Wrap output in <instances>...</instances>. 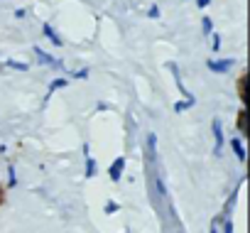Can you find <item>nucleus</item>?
Masks as SVG:
<instances>
[{"label": "nucleus", "mask_w": 250, "mask_h": 233, "mask_svg": "<svg viewBox=\"0 0 250 233\" xmlns=\"http://www.w3.org/2000/svg\"><path fill=\"white\" fill-rule=\"evenodd\" d=\"M167 69H169V74L174 76V84H177V91L182 93V101H187V103H194V106H196V98H194V93H189V88H187V86H184V81H182L179 64H177V62H167Z\"/></svg>", "instance_id": "obj_1"}, {"label": "nucleus", "mask_w": 250, "mask_h": 233, "mask_svg": "<svg viewBox=\"0 0 250 233\" xmlns=\"http://www.w3.org/2000/svg\"><path fill=\"white\" fill-rule=\"evenodd\" d=\"M245 184V174L240 177V182H238V187L226 196V204H223V211L218 213L221 218H233V211H235V204H238V196H240V187Z\"/></svg>", "instance_id": "obj_2"}, {"label": "nucleus", "mask_w": 250, "mask_h": 233, "mask_svg": "<svg viewBox=\"0 0 250 233\" xmlns=\"http://www.w3.org/2000/svg\"><path fill=\"white\" fill-rule=\"evenodd\" d=\"M233 66H235V57H226V59L211 57V59L206 62V69L213 71V74H228V71H233Z\"/></svg>", "instance_id": "obj_3"}, {"label": "nucleus", "mask_w": 250, "mask_h": 233, "mask_svg": "<svg viewBox=\"0 0 250 233\" xmlns=\"http://www.w3.org/2000/svg\"><path fill=\"white\" fill-rule=\"evenodd\" d=\"M211 133H213V157H221V155H223V143H226L221 118H213V121H211Z\"/></svg>", "instance_id": "obj_4"}, {"label": "nucleus", "mask_w": 250, "mask_h": 233, "mask_svg": "<svg viewBox=\"0 0 250 233\" xmlns=\"http://www.w3.org/2000/svg\"><path fill=\"white\" fill-rule=\"evenodd\" d=\"M145 162H147L150 169L157 165V133L145 135Z\"/></svg>", "instance_id": "obj_5"}, {"label": "nucleus", "mask_w": 250, "mask_h": 233, "mask_svg": "<svg viewBox=\"0 0 250 233\" xmlns=\"http://www.w3.org/2000/svg\"><path fill=\"white\" fill-rule=\"evenodd\" d=\"M125 165H128V160H125L123 155L115 157V160L110 162V167H108V179H110L113 184H118V182L123 179V174H125Z\"/></svg>", "instance_id": "obj_6"}, {"label": "nucleus", "mask_w": 250, "mask_h": 233, "mask_svg": "<svg viewBox=\"0 0 250 233\" xmlns=\"http://www.w3.org/2000/svg\"><path fill=\"white\" fill-rule=\"evenodd\" d=\"M228 145H230V150H233V155H235V160L240 162V165H245V160H248V150H245V143L238 138V135H233L230 140H228Z\"/></svg>", "instance_id": "obj_7"}, {"label": "nucleus", "mask_w": 250, "mask_h": 233, "mask_svg": "<svg viewBox=\"0 0 250 233\" xmlns=\"http://www.w3.org/2000/svg\"><path fill=\"white\" fill-rule=\"evenodd\" d=\"M42 35H44V37H47L57 49H59V47H64V40H62V35L57 32V27H54L52 22H44V25H42Z\"/></svg>", "instance_id": "obj_8"}, {"label": "nucleus", "mask_w": 250, "mask_h": 233, "mask_svg": "<svg viewBox=\"0 0 250 233\" xmlns=\"http://www.w3.org/2000/svg\"><path fill=\"white\" fill-rule=\"evenodd\" d=\"M32 54L37 57V64L49 66V69H52V66H54V62H57V57H54V54H49L47 49H42V47H37V44L32 47Z\"/></svg>", "instance_id": "obj_9"}, {"label": "nucleus", "mask_w": 250, "mask_h": 233, "mask_svg": "<svg viewBox=\"0 0 250 233\" xmlns=\"http://www.w3.org/2000/svg\"><path fill=\"white\" fill-rule=\"evenodd\" d=\"M66 86H69V79H66V76H57V79H52V81H49V86H47L44 103H49V98H52V93H54V91H59V88H66Z\"/></svg>", "instance_id": "obj_10"}, {"label": "nucleus", "mask_w": 250, "mask_h": 233, "mask_svg": "<svg viewBox=\"0 0 250 233\" xmlns=\"http://www.w3.org/2000/svg\"><path fill=\"white\" fill-rule=\"evenodd\" d=\"M238 138L245 143V138H248V110L245 108H240L238 110Z\"/></svg>", "instance_id": "obj_11"}, {"label": "nucleus", "mask_w": 250, "mask_h": 233, "mask_svg": "<svg viewBox=\"0 0 250 233\" xmlns=\"http://www.w3.org/2000/svg\"><path fill=\"white\" fill-rule=\"evenodd\" d=\"M64 74H69V76H66L69 81H71V79H74V81H86V79L91 76V69H88V66H81V69H76V71H64Z\"/></svg>", "instance_id": "obj_12"}, {"label": "nucleus", "mask_w": 250, "mask_h": 233, "mask_svg": "<svg viewBox=\"0 0 250 233\" xmlns=\"http://www.w3.org/2000/svg\"><path fill=\"white\" fill-rule=\"evenodd\" d=\"M5 66L8 69H13V71H30V64L27 62H18V59H5Z\"/></svg>", "instance_id": "obj_13"}, {"label": "nucleus", "mask_w": 250, "mask_h": 233, "mask_svg": "<svg viewBox=\"0 0 250 233\" xmlns=\"http://www.w3.org/2000/svg\"><path fill=\"white\" fill-rule=\"evenodd\" d=\"M96 174H98V162L93 157H86V172H83V177L86 179H93Z\"/></svg>", "instance_id": "obj_14"}, {"label": "nucleus", "mask_w": 250, "mask_h": 233, "mask_svg": "<svg viewBox=\"0 0 250 233\" xmlns=\"http://www.w3.org/2000/svg\"><path fill=\"white\" fill-rule=\"evenodd\" d=\"M5 172H8V189H15L18 187V169H15V165L10 162Z\"/></svg>", "instance_id": "obj_15"}, {"label": "nucleus", "mask_w": 250, "mask_h": 233, "mask_svg": "<svg viewBox=\"0 0 250 233\" xmlns=\"http://www.w3.org/2000/svg\"><path fill=\"white\" fill-rule=\"evenodd\" d=\"M118 211H120V204H118L115 199H108V201L103 204V213H105V216H115Z\"/></svg>", "instance_id": "obj_16"}, {"label": "nucleus", "mask_w": 250, "mask_h": 233, "mask_svg": "<svg viewBox=\"0 0 250 233\" xmlns=\"http://www.w3.org/2000/svg\"><path fill=\"white\" fill-rule=\"evenodd\" d=\"M211 32H213V20L208 15H204L201 18V35L204 37H211Z\"/></svg>", "instance_id": "obj_17"}, {"label": "nucleus", "mask_w": 250, "mask_h": 233, "mask_svg": "<svg viewBox=\"0 0 250 233\" xmlns=\"http://www.w3.org/2000/svg\"><path fill=\"white\" fill-rule=\"evenodd\" d=\"M147 18H150V20H160V18H162V10H160L157 3H152V5L147 8Z\"/></svg>", "instance_id": "obj_18"}, {"label": "nucleus", "mask_w": 250, "mask_h": 233, "mask_svg": "<svg viewBox=\"0 0 250 233\" xmlns=\"http://www.w3.org/2000/svg\"><path fill=\"white\" fill-rule=\"evenodd\" d=\"M211 52H213V54L221 52V35H218V32H211Z\"/></svg>", "instance_id": "obj_19"}, {"label": "nucleus", "mask_w": 250, "mask_h": 233, "mask_svg": "<svg viewBox=\"0 0 250 233\" xmlns=\"http://www.w3.org/2000/svg\"><path fill=\"white\" fill-rule=\"evenodd\" d=\"M221 233H235L233 218H221Z\"/></svg>", "instance_id": "obj_20"}, {"label": "nucleus", "mask_w": 250, "mask_h": 233, "mask_svg": "<svg viewBox=\"0 0 250 233\" xmlns=\"http://www.w3.org/2000/svg\"><path fill=\"white\" fill-rule=\"evenodd\" d=\"M189 108H194V103H187V101H177V103H174V113H184V110H189Z\"/></svg>", "instance_id": "obj_21"}, {"label": "nucleus", "mask_w": 250, "mask_h": 233, "mask_svg": "<svg viewBox=\"0 0 250 233\" xmlns=\"http://www.w3.org/2000/svg\"><path fill=\"white\" fill-rule=\"evenodd\" d=\"M208 233H221V216H213V218H211V228H208Z\"/></svg>", "instance_id": "obj_22"}, {"label": "nucleus", "mask_w": 250, "mask_h": 233, "mask_svg": "<svg viewBox=\"0 0 250 233\" xmlns=\"http://www.w3.org/2000/svg\"><path fill=\"white\" fill-rule=\"evenodd\" d=\"M13 15H15V20H25V18L30 15V10H27V8H15Z\"/></svg>", "instance_id": "obj_23"}, {"label": "nucleus", "mask_w": 250, "mask_h": 233, "mask_svg": "<svg viewBox=\"0 0 250 233\" xmlns=\"http://www.w3.org/2000/svg\"><path fill=\"white\" fill-rule=\"evenodd\" d=\"M211 3H213V0H196V8H199V10H206Z\"/></svg>", "instance_id": "obj_24"}, {"label": "nucleus", "mask_w": 250, "mask_h": 233, "mask_svg": "<svg viewBox=\"0 0 250 233\" xmlns=\"http://www.w3.org/2000/svg\"><path fill=\"white\" fill-rule=\"evenodd\" d=\"M81 152H83V157H91V145L83 143V145H81Z\"/></svg>", "instance_id": "obj_25"}, {"label": "nucleus", "mask_w": 250, "mask_h": 233, "mask_svg": "<svg viewBox=\"0 0 250 233\" xmlns=\"http://www.w3.org/2000/svg\"><path fill=\"white\" fill-rule=\"evenodd\" d=\"M96 110H110V106H108V103H103V101H101V103H96Z\"/></svg>", "instance_id": "obj_26"}, {"label": "nucleus", "mask_w": 250, "mask_h": 233, "mask_svg": "<svg viewBox=\"0 0 250 233\" xmlns=\"http://www.w3.org/2000/svg\"><path fill=\"white\" fill-rule=\"evenodd\" d=\"M8 152V145H0V155H5Z\"/></svg>", "instance_id": "obj_27"}, {"label": "nucleus", "mask_w": 250, "mask_h": 233, "mask_svg": "<svg viewBox=\"0 0 250 233\" xmlns=\"http://www.w3.org/2000/svg\"><path fill=\"white\" fill-rule=\"evenodd\" d=\"M123 233H130V231H128V228H125V231H123Z\"/></svg>", "instance_id": "obj_28"}]
</instances>
